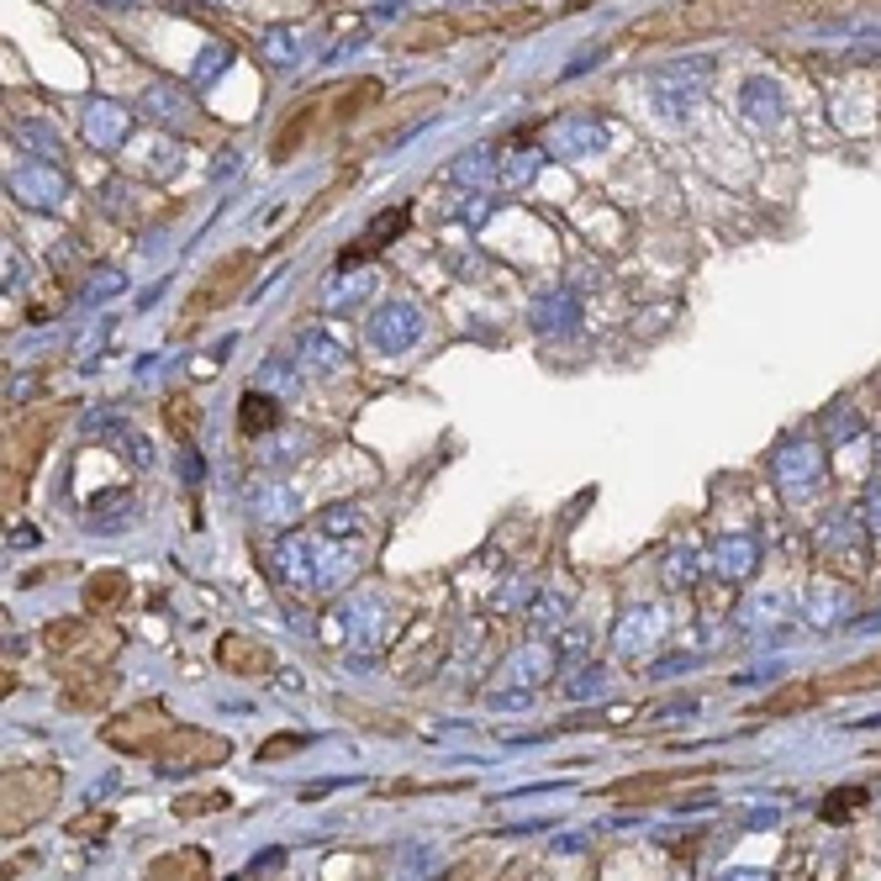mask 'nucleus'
I'll use <instances>...</instances> for the list:
<instances>
[{
    "label": "nucleus",
    "instance_id": "nucleus-6",
    "mask_svg": "<svg viewBox=\"0 0 881 881\" xmlns=\"http://www.w3.org/2000/svg\"><path fill=\"white\" fill-rule=\"evenodd\" d=\"M460 32H464V27H454L449 17H439V21H422L418 32H407V38H401V48H407V53H428V48H443V42H454Z\"/></svg>",
    "mask_w": 881,
    "mask_h": 881
},
{
    "label": "nucleus",
    "instance_id": "nucleus-7",
    "mask_svg": "<svg viewBox=\"0 0 881 881\" xmlns=\"http://www.w3.org/2000/svg\"><path fill=\"white\" fill-rule=\"evenodd\" d=\"M121 597H127V576H121V570H100L96 581L85 586V607H90V613H106V607H117Z\"/></svg>",
    "mask_w": 881,
    "mask_h": 881
},
{
    "label": "nucleus",
    "instance_id": "nucleus-16",
    "mask_svg": "<svg viewBox=\"0 0 881 881\" xmlns=\"http://www.w3.org/2000/svg\"><path fill=\"white\" fill-rule=\"evenodd\" d=\"M106 823H111V819H80V823H75V834H100Z\"/></svg>",
    "mask_w": 881,
    "mask_h": 881
},
{
    "label": "nucleus",
    "instance_id": "nucleus-1",
    "mask_svg": "<svg viewBox=\"0 0 881 881\" xmlns=\"http://www.w3.org/2000/svg\"><path fill=\"white\" fill-rule=\"evenodd\" d=\"M765 0H682V6H665L655 17H639L628 42H660V38H702V32H718L728 21L761 11Z\"/></svg>",
    "mask_w": 881,
    "mask_h": 881
},
{
    "label": "nucleus",
    "instance_id": "nucleus-12",
    "mask_svg": "<svg viewBox=\"0 0 881 881\" xmlns=\"http://www.w3.org/2000/svg\"><path fill=\"white\" fill-rule=\"evenodd\" d=\"M148 877H206V855H196V850H185V855H164V861H154Z\"/></svg>",
    "mask_w": 881,
    "mask_h": 881
},
{
    "label": "nucleus",
    "instance_id": "nucleus-8",
    "mask_svg": "<svg viewBox=\"0 0 881 881\" xmlns=\"http://www.w3.org/2000/svg\"><path fill=\"white\" fill-rule=\"evenodd\" d=\"M871 686H881V655L865 665H850L840 676H829V682H823V697H829V692H871Z\"/></svg>",
    "mask_w": 881,
    "mask_h": 881
},
{
    "label": "nucleus",
    "instance_id": "nucleus-15",
    "mask_svg": "<svg viewBox=\"0 0 881 881\" xmlns=\"http://www.w3.org/2000/svg\"><path fill=\"white\" fill-rule=\"evenodd\" d=\"M206 807H227V797L222 792H212V797H190V802H180V813L190 819V813H206Z\"/></svg>",
    "mask_w": 881,
    "mask_h": 881
},
{
    "label": "nucleus",
    "instance_id": "nucleus-9",
    "mask_svg": "<svg viewBox=\"0 0 881 881\" xmlns=\"http://www.w3.org/2000/svg\"><path fill=\"white\" fill-rule=\"evenodd\" d=\"M238 428L254 439V433H264V428H275V401L270 397H260V391H248L243 397V418H238Z\"/></svg>",
    "mask_w": 881,
    "mask_h": 881
},
{
    "label": "nucleus",
    "instance_id": "nucleus-13",
    "mask_svg": "<svg viewBox=\"0 0 881 881\" xmlns=\"http://www.w3.org/2000/svg\"><path fill=\"white\" fill-rule=\"evenodd\" d=\"M85 634H90V623L69 618V623H53V628H48V634H42V644H48V649H53V655H69V649H75V644H80Z\"/></svg>",
    "mask_w": 881,
    "mask_h": 881
},
{
    "label": "nucleus",
    "instance_id": "nucleus-10",
    "mask_svg": "<svg viewBox=\"0 0 881 881\" xmlns=\"http://www.w3.org/2000/svg\"><path fill=\"white\" fill-rule=\"evenodd\" d=\"M381 100V85L375 80H360L349 96H339V111H333V121H354V117H364V106H375Z\"/></svg>",
    "mask_w": 881,
    "mask_h": 881
},
{
    "label": "nucleus",
    "instance_id": "nucleus-14",
    "mask_svg": "<svg viewBox=\"0 0 881 881\" xmlns=\"http://www.w3.org/2000/svg\"><path fill=\"white\" fill-rule=\"evenodd\" d=\"M301 744H306L301 734H275L270 744H260V761H285V755H296Z\"/></svg>",
    "mask_w": 881,
    "mask_h": 881
},
{
    "label": "nucleus",
    "instance_id": "nucleus-2",
    "mask_svg": "<svg viewBox=\"0 0 881 881\" xmlns=\"http://www.w3.org/2000/svg\"><path fill=\"white\" fill-rule=\"evenodd\" d=\"M248 275H254V248H238V254H227L222 264H212V270H206V275L196 281V291L185 296L175 333H180V339L200 333V327L217 317L222 306H233V301H238V291H243V281H248Z\"/></svg>",
    "mask_w": 881,
    "mask_h": 881
},
{
    "label": "nucleus",
    "instance_id": "nucleus-3",
    "mask_svg": "<svg viewBox=\"0 0 881 881\" xmlns=\"http://www.w3.org/2000/svg\"><path fill=\"white\" fill-rule=\"evenodd\" d=\"M175 734V718H169V707L164 702H143L133 713H121L100 728V740L121 750V755H148V761H159V744H169Z\"/></svg>",
    "mask_w": 881,
    "mask_h": 881
},
{
    "label": "nucleus",
    "instance_id": "nucleus-4",
    "mask_svg": "<svg viewBox=\"0 0 881 881\" xmlns=\"http://www.w3.org/2000/svg\"><path fill=\"white\" fill-rule=\"evenodd\" d=\"M217 665L233 670V676H270V670H275V649L260 639H248V634H222Z\"/></svg>",
    "mask_w": 881,
    "mask_h": 881
},
{
    "label": "nucleus",
    "instance_id": "nucleus-5",
    "mask_svg": "<svg viewBox=\"0 0 881 881\" xmlns=\"http://www.w3.org/2000/svg\"><path fill=\"white\" fill-rule=\"evenodd\" d=\"M317 111H322V96L301 100L296 111L285 117V127H281V133H275V143H270V159H275V164H285V159H291V154H296L301 143L312 138V127H317Z\"/></svg>",
    "mask_w": 881,
    "mask_h": 881
},
{
    "label": "nucleus",
    "instance_id": "nucleus-11",
    "mask_svg": "<svg viewBox=\"0 0 881 881\" xmlns=\"http://www.w3.org/2000/svg\"><path fill=\"white\" fill-rule=\"evenodd\" d=\"M164 422H169V433L190 439V433H196V422H200L196 401H190V397H169V401H164Z\"/></svg>",
    "mask_w": 881,
    "mask_h": 881
}]
</instances>
